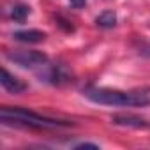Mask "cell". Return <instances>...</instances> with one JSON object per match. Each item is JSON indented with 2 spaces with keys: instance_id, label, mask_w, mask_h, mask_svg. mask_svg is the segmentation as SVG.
Segmentation results:
<instances>
[{
  "instance_id": "obj_4",
  "label": "cell",
  "mask_w": 150,
  "mask_h": 150,
  "mask_svg": "<svg viewBox=\"0 0 150 150\" xmlns=\"http://www.w3.org/2000/svg\"><path fill=\"white\" fill-rule=\"evenodd\" d=\"M37 78L44 83H51V85H64L71 80L69 72L65 71L64 65L53 64V65H42V71L37 72Z\"/></svg>"
},
{
  "instance_id": "obj_7",
  "label": "cell",
  "mask_w": 150,
  "mask_h": 150,
  "mask_svg": "<svg viewBox=\"0 0 150 150\" xmlns=\"http://www.w3.org/2000/svg\"><path fill=\"white\" fill-rule=\"evenodd\" d=\"M13 39H14V41H20V42L35 44V42L44 41V39H46V34L41 32V30H20V32H14V34H13Z\"/></svg>"
},
{
  "instance_id": "obj_11",
  "label": "cell",
  "mask_w": 150,
  "mask_h": 150,
  "mask_svg": "<svg viewBox=\"0 0 150 150\" xmlns=\"http://www.w3.org/2000/svg\"><path fill=\"white\" fill-rule=\"evenodd\" d=\"M139 55H143V57H150V42H145V44L139 48Z\"/></svg>"
},
{
  "instance_id": "obj_12",
  "label": "cell",
  "mask_w": 150,
  "mask_h": 150,
  "mask_svg": "<svg viewBox=\"0 0 150 150\" xmlns=\"http://www.w3.org/2000/svg\"><path fill=\"white\" fill-rule=\"evenodd\" d=\"M71 2V6L74 7V9H81L85 4H87V0H69Z\"/></svg>"
},
{
  "instance_id": "obj_9",
  "label": "cell",
  "mask_w": 150,
  "mask_h": 150,
  "mask_svg": "<svg viewBox=\"0 0 150 150\" xmlns=\"http://www.w3.org/2000/svg\"><path fill=\"white\" fill-rule=\"evenodd\" d=\"M96 23L103 28H113L117 25V14L113 11H104L96 18Z\"/></svg>"
},
{
  "instance_id": "obj_2",
  "label": "cell",
  "mask_w": 150,
  "mask_h": 150,
  "mask_svg": "<svg viewBox=\"0 0 150 150\" xmlns=\"http://www.w3.org/2000/svg\"><path fill=\"white\" fill-rule=\"evenodd\" d=\"M0 120L6 125H20L28 129H57V127L72 125V122L67 120H57V118L37 115L23 108H7V106L0 110Z\"/></svg>"
},
{
  "instance_id": "obj_10",
  "label": "cell",
  "mask_w": 150,
  "mask_h": 150,
  "mask_svg": "<svg viewBox=\"0 0 150 150\" xmlns=\"http://www.w3.org/2000/svg\"><path fill=\"white\" fill-rule=\"evenodd\" d=\"M74 148H99L97 143H90V141H81L78 145H74Z\"/></svg>"
},
{
  "instance_id": "obj_8",
  "label": "cell",
  "mask_w": 150,
  "mask_h": 150,
  "mask_svg": "<svg viewBox=\"0 0 150 150\" xmlns=\"http://www.w3.org/2000/svg\"><path fill=\"white\" fill-rule=\"evenodd\" d=\"M28 14H30V7L25 6V4H16L11 9V20L16 21V23H23Z\"/></svg>"
},
{
  "instance_id": "obj_3",
  "label": "cell",
  "mask_w": 150,
  "mask_h": 150,
  "mask_svg": "<svg viewBox=\"0 0 150 150\" xmlns=\"http://www.w3.org/2000/svg\"><path fill=\"white\" fill-rule=\"evenodd\" d=\"M7 60L23 67V69H34V67H42L48 62V57L41 51H27V50H13L7 55Z\"/></svg>"
},
{
  "instance_id": "obj_5",
  "label": "cell",
  "mask_w": 150,
  "mask_h": 150,
  "mask_svg": "<svg viewBox=\"0 0 150 150\" xmlns=\"http://www.w3.org/2000/svg\"><path fill=\"white\" fill-rule=\"evenodd\" d=\"M111 124L113 125H122V127H134V129H148L150 124L138 117V115H125V113H117L111 117Z\"/></svg>"
},
{
  "instance_id": "obj_6",
  "label": "cell",
  "mask_w": 150,
  "mask_h": 150,
  "mask_svg": "<svg viewBox=\"0 0 150 150\" xmlns=\"http://www.w3.org/2000/svg\"><path fill=\"white\" fill-rule=\"evenodd\" d=\"M0 83H2V87L9 94H21V92L27 90V85L21 80H18L16 76H13L7 69H2V74H0Z\"/></svg>"
},
{
  "instance_id": "obj_1",
  "label": "cell",
  "mask_w": 150,
  "mask_h": 150,
  "mask_svg": "<svg viewBox=\"0 0 150 150\" xmlns=\"http://www.w3.org/2000/svg\"><path fill=\"white\" fill-rule=\"evenodd\" d=\"M81 94L85 99L104 106H150V87H143L129 92L88 87Z\"/></svg>"
}]
</instances>
